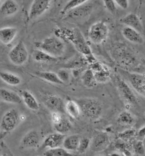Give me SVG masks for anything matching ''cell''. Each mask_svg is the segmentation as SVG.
<instances>
[{"instance_id": "cell-22", "label": "cell", "mask_w": 145, "mask_h": 156, "mask_svg": "<svg viewBox=\"0 0 145 156\" xmlns=\"http://www.w3.org/2000/svg\"><path fill=\"white\" fill-rule=\"evenodd\" d=\"M81 137L78 134H72L65 137L62 146L68 151H76L78 150Z\"/></svg>"}, {"instance_id": "cell-43", "label": "cell", "mask_w": 145, "mask_h": 156, "mask_svg": "<svg viewBox=\"0 0 145 156\" xmlns=\"http://www.w3.org/2000/svg\"></svg>"}, {"instance_id": "cell-32", "label": "cell", "mask_w": 145, "mask_h": 156, "mask_svg": "<svg viewBox=\"0 0 145 156\" xmlns=\"http://www.w3.org/2000/svg\"><path fill=\"white\" fill-rule=\"evenodd\" d=\"M44 156H74L72 153L64 147H58L48 149L44 153Z\"/></svg>"}, {"instance_id": "cell-24", "label": "cell", "mask_w": 145, "mask_h": 156, "mask_svg": "<svg viewBox=\"0 0 145 156\" xmlns=\"http://www.w3.org/2000/svg\"><path fill=\"white\" fill-rule=\"evenodd\" d=\"M32 58L39 63H52L57 61V58L52 56L41 49H35L32 52Z\"/></svg>"}, {"instance_id": "cell-2", "label": "cell", "mask_w": 145, "mask_h": 156, "mask_svg": "<svg viewBox=\"0 0 145 156\" xmlns=\"http://www.w3.org/2000/svg\"><path fill=\"white\" fill-rule=\"evenodd\" d=\"M79 104L81 112L86 117L92 120H98L103 112L102 103L94 98H83L77 101Z\"/></svg>"}, {"instance_id": "cell-1", "label": "cell", "mask_w": 145, "mask_h": 156, "mask_svg": "<svg viewBox=\"0 0 145 156\" xmlns=\"http://www.w3.org/2000/svg\"><path fill=\"white\" fill-rule=\"evenodd\" d=\"M55 34L60 39L72 44L77 51L85 57L86 61L90 64L96 61L90 46L79 29L65 27L58 28L55 31Z\"/></svg>"}, {"instance_id": "cell-40", "label": "cell", "mask_w": 145, "mask_h": 156, "mask_svg": "<svg viewBox=\"0 0 145 156\" xmlns=\"http://www.w3.org/2000/svg\"><path fill=\"white\" fill-rule=\"evenodd\" d=\"M120 152H121L122 154L124 155V156H133L132 153V152H130L128 149L127 147H124L121 148L120 150Z\"/></svg>"}, {"instance_id": "cell-6", "label": "cell", "mask_w": 145, "mask_h": 156, "mask_svg": "<svg viewBox=\"0 0 145 156\" xmlns=\"http://www.w3.org/2000/svg\"><path fill=\"white\" fill-rule=\"evenodd\" d=\"M29 55L26 45L22 41H19L8 54L10 61L16 66L24 65L28 60Z\"/></svg>"}, {"instance_id": "cell-9", "label": "cell", "mask_w": 145, "mask_h": 156, "mask_svg": "<svg viewBox=\"0 0 145 156\" xmlns=\"http://www.w3.org/2000/svg\"><path fill=\"white\" fill-rule=\"evenodd\" d=\"M90 69L94 72L97 82L104 83L110 80L111 76V71L106 66L96 60L90 64Z\"/></svg>"}, {"instance_id": "cell-21", "label": "cell", "mask_w": 145, "mask_h": 156, "mask_svg": "<svg viewBox=\"0 0 145 156\" xmlns=\"http://www.w3.org/2000/svg\"><path fill=\"white\" fill-rule=\"evenodd\" d=\"M19 6L14 0H5L0 6V14L3 16H10L17 13Z\"/></svg>"}, {"instance_id": "cell-42", "label": "cell", "mask_w": 145, "mask_h": 156, "mask_svg": "<svg viewBox=\"0 0 145 156\" xmlns=\"http://www.w3.org/2000/svg\"><path fill=\"white\" fill-rule=\"evenodd\" d=\"M103 156V155H98V156Z\"/></svg>"}, {"instance_id": "cell-7", "label": "cell", "mask_w": 145, "mask_h": 156, "mask_svg": "<svg viewBox=\"0 0 145 156\" xmlns=\"http://www.w3.org/2000/svg\"><path fill=\"white\" fill-rule=\"evenodd\" d=\"M20 115L16 109L12 108L8 110L2 117L0 127L1 129L9 132L14 130L19 122Z\"/></svg>"}, {"instance_id": "cell-14", "label": "cell", "mask_w": 145, "mask_h": 156, "mask_svg": "<svg viewBox=\"0 0 145 156\" xmlns=\"http://www.w3.org/2000/svg\"><path fill=\"white\" fill-rule=\"evenodd\" d=\"M44 103L53 112L64 113L65 112V103L60 97L54 95H48L44 99Z\"/></svg>"}, {"instance_id": "cell-34", "label": "cell", "mask_w": 145, "mask_h": 156, "mask_svg": "<svg viewBox=\"0 0 145 156\" xmlns=\"http://www.w3.org/2000/svg\"><path fill=\"white\" fill-rule=\"evenodd\" d=\"M90 145L91 141L90 139L87 137H82L77 151L79 153H83L90 147Z\"/></svg>"}, {"instance_id": "cell-20", "label": "cell", "mask_w": 145, "mask_h": 156, "mask_svg": "<svg viewBox=\"0 0 145 156\" xmlns=\"http://www.w3.org/2000/svg\"><path fill=\"white\" fill-rule=\"evenodd\" d=\"M40 142L39 134L36 130H31L27 133L22 140V144L27 148L36 147Z\"/></svg>"}, {"instance_id": "cell-30", "label": "cell", "mask_w": 145, "mask_h": 156, "mask_svg": "<svg viewBox=\"0 0 145 156\" xmlns=\"http://www.w3.org/2000/svg\"><path fill=\"white\" fill-rule=\"evenodd\" d=\"M117 122L120 126H132L135 122V119L131 113L123 111L119 115Z\"/></svg>"}, {"instance_id": "cell-17", "label": "cell", "mask_w": 145, "mask_h": 156, "mask_svg": "<svg viewBox=\"0 0 145 156\" xmlns=\"http://www.w3.org/2000/svg\"><path fill=\"white\" fill-rule=\"evenodd\" d=\"M122 34L124 38L130 43L141 44L144 42V39L141 33L132 27L125 26L122 29Z\"/></svg>"}, {"instance_id": "cell-41", "label": "cell", "mask_w": 145, "mask_h": 156, "mask_svg": "<svg viewBox=\"0 0 145 156\" xmlns=\"http://www.w3.org/2000/svg\"><path fill=\"white\" fill-rule=\"evenodd\" d=\"M110 156H124V155L122 153H120L117 152H113L111 154Z\"/></svg>"}, {"instance_id": "cell-10", "label": "cell", "mask_w": 145, "mask_h": 156, "mask_svg": "<svg viewBox=\"0 0 145 156\" xmlns=\"http://www.w3.org/2000/svg\"><path fill=\"white\" fill-rule=\"evenodd\" d=\"M125 74L133 88L145 97V74L128 72Z\"/></svg>"}, {"instance_id": "cell-28", "label": "cell", "mask_w": 145, "mask_h": 156, "mask_svg": "<svg viewBox=\"0 0 145 156\" xmlns=\"http://www.w3.org/2000/svg\"><path fill=\"white\" fill-rule=\"evenodd\" d=\"M82 81L83 85L87 88H93L97 85L94 72L90 69H86L82 75Z\"/></svg>"}, {"instance_id": "cell-38", "label": "cell", "mask_w": 145, "mask_h": 156, "mask_svg": "<svg viewBox=\"0 0 145 156\" xmlns=\"http://www.w3.org/2000/svg\"><path fill=\"white\" fill-rule=\"evenodd\" d=\"M117 6L123 9H127L129 8V0H114Z\"/></svg>"}, {"instance_id": "cell-39", "label": "cell", "mask_w": 145, "mask_h": 156, "mask_svg": "<svg viewBox=\"0 0 145 156\" xmlns=\"http://www.w3.org/2000/svg\"><path fill=\"white\" fill-rule=\"evenodd\" d=\"M137 138L138 140L143 141L145 139V126L141 128L137 133Z\"/></svg>"}, {"instance_id": "cell-12", "label": "cell", "mask_w": 145, "mask_h": 156, "mask_svg": "<svg viewBox=\"0 0 145 156\" xmlns=\"http://www.w3.org/2000/svg\"><path fill=\"white\" fill-rule=\"evenodd\" d=\"M93 10V6L88 2L76 8L70 10L65 15L66 17L75 20H82L89 17Z\"/></svg>"}, {"instance_id": "cell-23", "label": "cell", "mask_w": 145, "mask_h": 156, "mask_svg": "<svg viewBox=\"0 0 145 156\" xmlns=\"http://www.w3.org/2000/svg\"><path fill=\"white\" fill-rule=\"evenodd\" d=\"M21 98L24 103L32 111H38L40 108L38 101L34 96L29 91L26 90L22 91Z\"/></svg>"}, {"instance_id": "cell-35", "label": "cell", "mask_w": 145, "mask_h": 156, "mask_svg": "<svg viewBox=\"0 0 145 156\" xmlns=\"http://www.w3.org/2000/svg\"><path fill=\"white\" fill-rule=\"evenodd\" d=\"M133 150L137 154L142 156L145 154V149L143 141L141 140H137L133 144Z\"/></svg>"}, {"instance_id": "cell-29", "label": "cell", "mask_w": 145, "mask_h": 156, "mask_svg": "<svg viewBox=\"0 0 145 156\" xmlns=\"http://www.w3.org/2000/svg\"><path fill=\"white\" fill-rule=\"evenodd\" d=\"M36 75L43 80L48 82L56 84H62L63 83L61 81L57 74L51 71H39L36 73Z\"/></svg>"}, {"instance_id": "cell-13", "label": "cell", "mask_w": 145, "mask_h": 156, "mask_svg": "<svg viewBox=\"0 0 145 156\" xmlns=\"http://www.w3.org/2000/svg\"><path fill=\"white\" fill-rule=\"evenodd\" d=\"M110 144V139L107 133L101 132L96 134L91 142V148L95 152L103 151Z\"/></svg>"}, {"instance_id": "cell-26", "label": "cell", "mask_w": 145, "mask_h": 156, "mask_svg": "<svg viewBox=\"0 0 145 156\" xmlns=\"http://www.w3.org/2000/svg\"><path fill=\"white\" fill-rule=\"evenodd\" d=\"M65 112L73 119L78 118L81 112L79 104L74 100H68L65 104Z\"/></svg>"}, {"instance_id": "cell-36", "label": "cell", "mask_w": 145, "mask_h": 156, "mask_svg": "<svg viewBox=\"0 0 145 156\" xmlns=\"http://www.w3.org/2000/svg\"><path fill=\"white\" fill-rule=\"evenodd\" d=\"M103 2L107 10L112 14H115L117 12V5L114 0H103Z\"/></svg>"}, {"instance_id": "cell-27", "label": "cell", "mask_w": 145, "mask_h": 156, "mask_svg": "<svg viewBox=\"0 0 145 156\" xmlns=\"http://www.w3.org/2000/svg\"><path fill=\"white\" fill-rule=\"evenodd\" d=\"M0 79L6 84L12 86H18L22 82L21 78L17 75L5 71H0Z\"/></svg>"}, {"instance_id": "cell-11", "label": "cell", "mask_w": 145, "mask_h": 156, "mask_svg": "<svg viewBox=\"0 0 145 156\" xmlns=\"http://www.w3.org/2000/svg\"><path fill=\"white\" fill-rule=\"evenodd\" d=\"M52 0H34L30 6L29 18L30 20L40 17L49 8Z\"/></svg>"}, {"instance_id": "cell-3", "label": "cell", "mask_w": 145, "mask_h": 156, "mask_svg": "<svg viewBox=\"0 0 145 156\" xmlns=\"http://www.w3.org/2000/svg\"><path fill=\"white\" fill-rule=\"evenodd\" d=\"M35 46L56 58L62 56L65 50L63 41L56 35L47 37L42 42L36 43Z\"/></svg>"}, {"instance_id": "cell-8", "label": "cell", "mask_w": 145, "mask_h": 156, "mask_svg": "<svg viewBox=\"0 0 145 156\" xmlns=\"http://www.w3.org/2000/svg\"><path fill=\"white\" fill-rule=\"evenodd\" d=\"M116 59L119 61L121 65L132 67L137 62L136 56L130 50L124 46H121L116 48L115 51Z\"/></svg>"}, {"instance_id": "cell-33", "label": "cell", "mask_w": 145, "mask_h": 156, "mask_svg": "<svg viewBox=\"0 0 145 156\" xmlns=\"http://www.w3.org/2000/svg\"><path fill=\"white\" fill-rule=\"evenodd\" d=\"M136 130L134 129L130 128L120 133L118 135V137L123 141H128L136 136Z\"/></svg>"}, {"instance_id": "cell-25", "label": "cell", "mask_w": 145, "mask_h": 156, "mask_svg": "<svg viewBox=\"0 0 145 156\" xmlns=\"http://www.w3.org/2000/svg\"><path fill=\"white\" fill-rule=\"evenodd\" d=\"M72 126V125L71 122L64 115L59 122L53 124L54 129L57 133L62 134H65L68 133L71 129Z\"/></svg>"}, {"instance_id": "cell-16", "label": "cell", "mask_w": 145, "mask_h": 156, "mask_svg": "<svg viewBox=\"0 0 145 156\" xmlns=\"http://www.w3.org/2000/svg\"><path fill=\"white\" fill-rule=\"evenodd\" d=\"M65 137V134L59 133L49 134L43 141L42 148L53 149L60 147L61 145H62Z\"/></svg>"}, {"instance_id": "cell-31", "label": "cell", "mask_w": 145, "mask_h": 156, "mask_svg": "<svg viewBox=\"0 0 145 156\" xmlns=\"http://www.w3.org/2000/svg\"><path fill=\"white\" fill-rule=\"evenodd\" d=\"M89 1L90 0H69L64 6L63 9L61 11V13L62 14H66L70 10L80 6L82 5L85 4Z\"/></svg>"}, {"instance_id": "cell-18", "label": "cell", "mask_w": 145, "mask_h": 156, "mask_svg": "<svg viewBox=\"0 0 145 156\" xmlns=\"http://www.w3.org/2000/svg\"><path fill=\"white\" fill-rule=\"evenodd\" d=\"M18 34L17 28L8 26L0 28V42L5 45L11 44Z\"/></svg>"}, {"instance_id": "cell-15", "label": "cell", "mask_w": 145, "mask_h": 156, "mask_svg": "<svg viewBox=\"0 0 145 156\" xmlns=\"http://www.w3.org/2000/svg\"><path fill=\"white\" fill-rule=\"evenodd\" d=\"M120 22L125 26L132 27L140 33H142L143 29L140 17L135 13H129L121 18Z\"/></svg>"}, {"instance_id": "cell-19", "label": "cell", "mask_w": 145, "mask_h": 156, "mask_svg": "<svg viewBox=\"0 0 145 156\" xmlns=\"http://www.w3.org/2000/svg\"><path fill=\"white\" fill-rule=\"evenodd\" d=\"M0 100L9 103L21 104L22 99L14 91L4 88H0Z\"/></svg>"}, {"instance_id": "cell-37", "label": "cell", "mask_w": 145, "mask_h": 156, "mask_svg": "<svg viewBox=\"0 0 145 156\" xmlns=\"http://www.w3.org/2000/svg\"><path fill=\"white\" fill-rule=\"evenodd\" d=\"M57 74L61 81L63 83L68 82L70 79V74L66 69H60L57 71Z\"/></svg>"}, {"instance_id": "cell-5", "label": "cell", "mask_w": 145, "mask_h": 156, "mask_svg": "<svg viewBox=\"0 0 145 156\" xmlns=\"http://www.w3.org/2000/svg\"><path fill=\"white\" fill-rule=\"evenodd\" d=\"M115 79L117 88L126 106L131 107L137 105V99L132 88L119 76H116Z\"/></svg>"}, {"instance_id": "cell-4", "label": "cell", "mask_w": 145, "mask_h": 156, "mask_svg": "<svg viewBox=\"0 0 145 156\" xmlns=\"http://www.w3.org/2000/svg\"><path fill=\"white\" fill-rule=\"evenodd\" d=\"M109 28L106 22L98 21L93 24L88 31V37L94 44H101L107 40Z\"/></svg>"}]
</instances>
